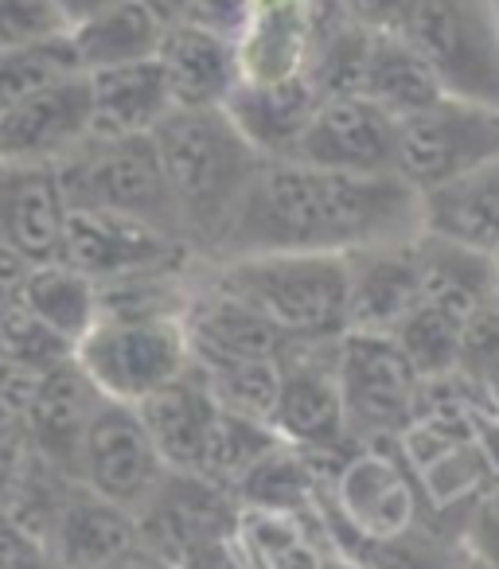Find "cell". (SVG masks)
<instances>
[{"label":"cell","instance_id":"6da1fadb","mask_svg":"<svg viewBox=\"0 0 499 569\" xmlns=\"http://www.w3.org/2000/svg\"><path fill=\"white\" fill-rule=\"evenodd\" d=\"M421 234V196L395 172L351 176L301 160H262L222 258L238 253H356Z\"/></svg>","mask_w":499,"mask_h":569},{"label":"cell","instance_id":"f35d334b","mask_svg":"<svg viewBox=\"0 0 499 569\" xmlns=\"http://www.w3.org/2000/svg\"><path fill=\"white\" fill-rule=\"evenodd\" d=\"M28 261L20 258L17 250H12L4 238H0V305H9L12 297L20 293V284H24V277H28Z\"/></svg>","mask_w":499,"mask_h":569},{"label":"cell","instance_id":"30bf717a","mask_svg":"<svg viewBox=\"0 0 499 569\" xmlns=\"http://www.w3.org/2000/svg\"><path fill=\"white\" fill-rule=\"evenodd\" d=\"M336 343L340 340L289 343L281 356V390L270 429L312 460H343L359 445L343 413Z\"/></svg>","mask_w":499,"mask_h":569},{"label":"cell","instance_id":"ffe728a7","mask_svg":"<svg viewBox=\"0 0 499 569\" xmlns=\"http://www.w3.org/2000/svg\"><path fill=\"white\" fill-rule=\"evenodd\" d=\"M317 102L320 90L301 74L281 82H238L222 113L262 160H289Z\"/></svg>","mask_w":499,"mask_h":569},{"label":"cell","instance_id":"74e56055","mask_svg":"<svg viewBox=\"0 0 499 569\" xmlns=\"http://www.w3.org/2000/svg\"><path fill=\"white\" fill-rule=\"evenodd\" d=\"M340 4L371 32H398L410 9V0H340Z\"/></svg>","mask_w":499,"mask_h":569},{"label":"cell","instance_id":"7bdbcfd3","mask_svg":"<svg viewBox=\"0 0 499 569\" xmlns=\"http://www.w3.org/2000/svg\"><path fill=\"white\" fill-rule=\"evenodd\" d=\"M465 569H488V566H480V561H472V558H468V561H465Z\"/></svg>","mask_w":499,"mask_h":569},{"label":"cell","instance_id":"52a82bcc","mask_svg":"<svg viewBox=\"0 0 499 569\" xmlns=\"http://www.w3.org/2000/svg\"><path fill=\"white\" fill-rule=\"evenodd\" d=\"M56 172L71 207H102L183 238L152 137H126V141L90 137Z\"/></svg>","mask_w":499,"mask_h":569},{"label":"cell","instance_id":"1f68e13d","mask_svg":"<svg viewBox=\"0 0 499 569\" xmlns=\"http://www.w3.org/2000/svg\"><path fill=\"white\" fill-rule=\"evenodd\" d=\"M79 74L74 51L67 43V36L48 43H28V48H9L0 51V110L20 98L36 94V90L51 87V82Z\"/></svg>","mask_w":499,"mask_h":569},{"label":"cell","instance_id":"83f0119b","mask_svg":"<svg viewBox=\"0 0 499 569\" xmlns=\"http://www.w3.org/2000/svg\"><path fill=\"white\" fill-rule=\"evenodd\" d=\"M359 94L371 98L382 113L395 121H406L413 113L429 110L441 98H449L437 82L433 67L413 51V43L402 32H375L371 51H367L363 82Z\"/></svg>","mask_w":499,"mask_h":569},{"label":"cell","instance_id":"cb8c5ba5","mask_svg":"<svg viewBox=\"0 0 499 569\" xmlns=\"http://www.w3.org/2000/svg\"><path fill=\"white\" fill-rule=\"evenodd\" d=\"M133 546H141L137 515L94 491L79 488L56 511L59 569H113Z\"/></svg>","mask_w":499,"mask_h":569},{"label":"cell","instance_id":"4fadbf2b","mask_svg":"<svg viewBox=\"0 0 499 569\" xmlns=\"http://www.w3.org/2000/svg\"><path fill=\"white\" fill-rule=\"evenodd\" d=\"M398 121L363 94H328L317 102L293 157L301 164L351 176L395 172Z\"/></svg>","mask_w":499,"mask_h":569},{"label":"cell","instance_id":"5bb4252c","mask_svg":"<svg viewBox=\"0 0 499 569\" xmlns=\"http://www.w3.org/2000/svg\"><path fill=\"white\" fill-rule=\"evenodd\" d=\"M94 137L87 74H67L0 110V160L59 168Z\"/></svg>","mask_w":499,"mask_h":569},{"label":"cell","instance_id":"e575fe53","mask_svg":"<svg viewBox=\"0 0 499 569\" xmlns=\"http://www.w3.org/2000/svg\"><path fill=\"white\" fill-rule=\"evenodd\" d=\"M457 542L472 561L499 569V480H491L480 491V499L468 507L465 522L457 530Z\"/></svg>","mask_w":499,"mask_h":569},{"label":"cell","instance_id":"9c48e42d","mask_svg":"<svg viewBox=\"0 0 499 569\" xmlns=\"http://www.w3.org/2000/svg\"><path fill=\"white\" fill-rule=\"evenodd\" d=\"M336 379L348 429L359 445L398 441L413 421L421 379L395 336L343 332L336 343Z\"/></svg>","mask_w":499,"mask_h":569},{"label":"cell","instance_id":"d590c367","mask_svg":"<svg viewBox=\"0 0 499 569\" xmlns=\"http://www.w3.org/2000/svg\"><path fill=\"white\" fill-rule=\"evenodd\" d=\"M246 12H250V0H188L176 24H191L199 32L222 36L234 43L246 24Z\"/></svg>","mask_w":499,"mask_h":569},{"label":"cell","instance_id":"60d3db41","mask_svg":"<svg viewBox=\"0 0 499 569\" xmlns=\"http://www.w3.org/2000/svg\"><path fill=\"white\" fill-rule=\"evenodd\" d=\"M144 4H149V9L157 12L160 20H164V24H176V20H180V12H183V4H188V0H144Z\"/></svg>","mask_w":499,"mask_h":569},{"label":"cell","instance_id":"9a60e30c","mask_svg":"<svg viewBox=\"0 0 499 569\" xmlns=\"http://www.w3.org/2000/svg\"><path fill=\"white\" fill-rule=\"evenodd\" d=\"M183 332H188L196 367L278 363L289 348V340L262 312L238 301L214 281L191 289L188 305H183Z\"/></svg>","mask_w":499,"mask_h":569},{"label":"cell","instance_id":"8992f818","mask_svg":"<svg viewBox=\"0 0 499 569\" xmlns=\"http://www.w3.org/2000/svg\"><path fill=\"white\" fill-rule=\"evenodd\" d=\"M320 488H328V496L320 491L317 503L336 550H340L343 535L351 538L343 553H351L359 542L395 538L421 522L418 488H413V476L398 457L395 441L356 445L332 468V476L320 480Z\"/></svg>","mask_w":499,"mask_h":569},{"label":"cell","instance_id":"f6af8a7d","mask_svg":"<svg viewBox=\"0 0 499 569\" xmlns=\"http://www.w3.org/2000/svg\"><path fill=\"white\" fill-rule=\"evenodd\" d=\"M0 312H4V305H0Z\"/></svg>","mask_w":499,"mask_h":569},{"label":"cell","instance_id":"603a6c76","mask_svg":"<svg viewBox=\"0 0 499 569\" xmlns=\"http://www.w3.org/2000/svg\"><path fill=\"white\" fill-rule=\"evenodd\" d=\"M234 542L250 569H320L336 550L320 503L312 511L238 507Z\"/></svg>","mask_w":499,"mask_h":569},{"label":"cell","instance_id":"277c9868","mask_svg":"<svg viewBox=\"0 0 499 569\" xmlns=\"http://www.w3.org/2000/svg\"><path fill=\"white\" fill-rule=\"evenodd\" d=\"M74 367L110 402L141 406L168 382L191 371V343L183 317H118L102 312L74 343Z\"/></svg>","mask_w":499,"mask_h":569},{"label":"cell","instance_id":"44dd1931","mask_svg":"<svg viewBox=\"0 0 499 569\" xmlns=\"http://www.w3.org/2000/svg\"><path fill=\"white\" fill-rule=\"evenodd\" d=\"M157 63L164 71L176 110H222L242 82L234 43L222 36L199 32L191 24H168Z\"/></svg>","mask_w":499,"mask_h":569},{"label":"cell","instance_id":"8d00e7d4","mask_svg":"<svg viewBox=\"0 0 499 569\" xmlns=\"http://www.w3.org/2000/svg\"><path fill=\"white\" fill-rule=\"evenodd\" d=\"M176 569H250L234 542V530L230 535H214V538H203V542L188 546L180 558L172 561Z\"/></svg>","mask_w":499,"mask_h":569},{"label":"cell","instance_id":"3957f363","mask_svg":"<svg viewBox=\"0 0 499 569\" xmlns=\"http://www.w3.org/2000/svg\"><path fill=\"white\" fill-rule=\"evenodd\" d=\"M214 284L258 309L289 343H328L348 332V253H238Z\"/></svg>","mask_w":499,"mask_h":569},{"label":"cell","instance_id":"f546056e","mask_svg":"<svg viewBox=\"0 0 499 569\" xmlns=\"http://www.w3.org/2000/svg\"><path fill=\"white\" fill-rule=\"evenodd\" d=\"M390 336H395V343L402 348V356L410 359L418 379H445V375H457L460 336H465V325H460L457 317L418 301L410 309V317H406Z\"/></svg>","mask_w":499,"mask_h":569},{"label":"cell","instance_id":"4316f807","mask_svg":"<svg viewBox=\"0 0 499 569\" xmlns=\"http://www.w3.org/2000/svg\"><path fill=\"white\" fill-rule=\"evenodd\" d=\"M168 24L144 0H118L110 9L94 12L82 24L67 32V43L74 51V63L82 74L106 71V67H126L157 59L160 40H164Z\"/></svg>","mask_w":499,"mask_h":569},{"label":"cell","instance_id":"8fae6325","mask_svg":"<svg viewBox=\"0 0 499 569\" xmlns=\"http://www.w3.org/2000/svg\"><path fill=\"white\" fill-rule=\"evenodd\" d=\"M164 476L168 465L160 460L137 406L98 398L87 433H82L79 460H74L79 488L137 515L152 499V491L164 483Z\"/></svg>","mask_w":499,"mask_h":569},{"label":"cell","instance_id":"7a4b0ae2","mask_svg":"<svg viewBox=\"0 0 499 569\" xmlns=\"http://www.w3.org/2000/svg\"><path fill=\"white\" fill-rule=\"evenodd\" d=\"M152 144L188 250L219 258L262 157L222 110H172L152 129Z\"/></svg>","mask_w":499,"mask_h":569},{"label":"cell","instance_id":"484cf974","mask_svg":"<svg viewBox=\"0 0 499 569\" xmlns=\"http://www.w3.org/2000/svg\"><path fill=\"white\" fill-rule=\"evenodd\" d=\"M421 230L499 258V157L421 196Z\"/></svg>","mask_w":499,"mask_h":569},{"label":"cell","instance_id":"bcb514c9","mask_svg":"<svg viewBox=\"0 0 499 569\" xmlns=\"http://www.w3.org/2000/svg\"><path fill=\"white\" fill-rule=\"evenodd\" d=\"M496 4H499V0H496Z\"/></svg>","mask_w":499,"mask_h":569},{"label":"cell","instance_id":"2e32d148","mask_svg":"<svg viewBox=\"0 0 499 569\" xmlns=\"http://www.w3.org/2000/svg\"><path fill=\"white\" fill-rule=\"evenodd\" d=\"M418 301V238L348 253V332L390 336Z\"/></svg>","mask_w":499,"mask_h":569},{"label":"cell","instance_id":"7402d4cb","mask_svg":"<svg viewBox=\"0 0 499 569\" xmlns=\"http://www.w3.org/2000/svg\"><path fill=\"white\" fill-rule=\"evenodd\" d=\"M87 82H90V121H94L98 141L152 137V129L176 110L157 59L90 71Z\"/></svg>","mask_w":499,"mask_h":569},{"label":"cell","instance_id":"d6a6232c","mask_svg":"<svg viewBox=\"0 0 499 569\" xmlns=\"http://www.w3.org/2000/svg\"><path fill=\"white\" fill-rule=\"evenodd\" d=\"M0 359H9V363L24 367L32 375H48L71 363L74 343L51 332L43 320H36L17 301H9L0 312Z\"/></svg>","mask_w":499,"mask_h":569},{"label":"cell","instance_id":"b9f144b4","mask_svg":"<svg viewBox=\"0 0 499 569\" xmlns=\"http://www.w3.org/2000/svg\"><path fill=\"white\" fill-rule=\"evenodd\" d=\"M320 569H359V566H356V561L348 558V553H332V558H328V561H325V566H320Z\"/></svg>","mask_w":499,"mask_h":569},{"label":"cell","instance_id":"e0dca14e","mask_svg":"<svg viewBox=\"0 0 499 569\" xmlns=\"http://www.w3.org/2000/svg\"><path fill=\"white\" fill-rule=\"evenodd\" d=\"M67 196L56 168L0 160V238L28 261H59L67 227Z\"/></svg>","mask_w":499,"mask_h":569},{"label":"cell","instance_id":"4dcf8cb0","mask_svg":"<svg viewBox=\"0 0 499 569\" xmlns=\"http://www.w3.org/2000/svg\"><path fill=\"white\" fill-rule=\"evenodd\" d=\"M348 558L359 569H465L468 553L460 550L457 538L418 522V527L402 530L395 538L359 542Z\"/></svg>","mask_w":499,"mask_h":569},{"label":"cell","instance_id":"ee69618b","mask_svg":"<svg viewBox=\"0 0 499 569\" xmlns=\"http://www.w3.org/2000/svg\"><path fill=\"white\" fill-rule=\"evenodd\" d=\"M491 305H496V312H499V281H496V293H491Z\"/></svg>","mask_w":499,"mask_h":569},{"label":"cell","instance_id":"5b68a950","mask_svg":"<svg viewBox=\"0 0 499 569\" xmlns=\"http://www.w3.org/2000/svg\"><path fill=\"white\" fill-rule=\"evenodd\" d=\"M398 32L433 67L445 94L499 110L496 0H410Z\"/></svg>","mask_w":499,"mask_h":569},{"label":"cell","instance_id":"f1b7e54d","mask_svg":"<svg viewBox=\"0 0 499 569\" xmlns=\"http://www.w3.org/2000/svg\"><path fill=\"white\" fill-rule=\"evenodd\" d=\"M20 309H28L36 320L59 332L63 340L79 343L82 336L94 328L98 312H102V293L87 273H79L67 261H43L32 266L20 284V293L12 297Z\"/></svg>","mask_w":499,"mask_h":569},{"label":"cell","instance_id":"7c38bea8","mask_svg":"<svg viewBox=\"0 0 499 569\" xmlns=\"http://www.w3.org/2000/svg\"><path fill=\"white\" fill-rule=\"evenodd\" d=\"M188 258V242L176 238L172 230H160L152 222L129 219L118 211H102V207H67L59 261L87 273L94 284L183 269Z\"/></svg>","mask_w":499,"mask_h":569},{"label":"cell","instance_id":"ab89813d","mask_svg":"<svg viewBox=\"0 0 499 569\" xmlns=\"http://www.w3.org/2000/svg\"><path fill=\"white\" fill-rule=\"evenodd\" d=\"M59 9H63V17H67V24H82L87 17H94V12H102V9H110V4H118V0H56Z\"/></svg>","mask_w":499,"mask_h":569},{"label":"cell","instance_id":"d4e9b609","mask_svg":"<svg viewBox=\"0 0 499 569\" xmlns=\"http://www.w3.org/2000/svg\"><path fill=\"white\" fill-rule=\"evenodd\" d=\"M418 269H421V301L457 317L460 325L476 317L491 301L499 281L496 253L449 242L437 234H418Z\"/></svg>","mask_w":499,"mask_h":569},{"label":"cell","instance_id":"ba28073f","mask_svg":"<svg viewBox=\"0 0 499 569\" xmlns=\"http://www.w3.org/2000/svg\"><path fill=\"white\" fill-rule=\"evenodd\" d=\"M491 157H499L496 106L441 98L429 110L398 121L395 176L410 183L418 196L476 172Z\"/></svg>","mask_w":499,"mask_h":569},{"label":"cell","instance_id":"836d02e7","mask_svg":"<svg viewBox=\"0 0 499 569\" xmlns=\"http://www.w3.org/2000/svg\"><path fill=\"white\" fill-rule=\"evenodd\" d=\"M71 32L56 0H0V51L48 43Z\"/></svg>","mask_w":499,"mask_h":569},{"label":"cell","instance_id":"d6986e66","mask_svg":"<svg viewBox=\"0 0 499 569\" xmlns=\"http://www.w3.org/2000/svg\"><path fill=\"white\" fill-rule=\"evenodd\" d=\"M312 48V0H250L234 40L242 82L301 79Z\"/></svg>","mask_w":499,"mask_h":569},{"label":"cell","instance_id":"ac0fdd59","mask_svg":"<svg viewBox=\"0 0 499 569\" xmlns=\"http://www.w3.org/2000/svg\"><path fill=\"white\" fill-rule=\"evenodd\" d=\"M144 429H149L152 445H157L160 460L168 465V472H188L199 476V465L207 457V445L214 437V426H219V398L211 395L207 379L196 371L183 375V379L168 382L164 390H157L152 398H144L137 406Z\"/></svg>","mask_w":499,"mask_h":569}]
</instances>
